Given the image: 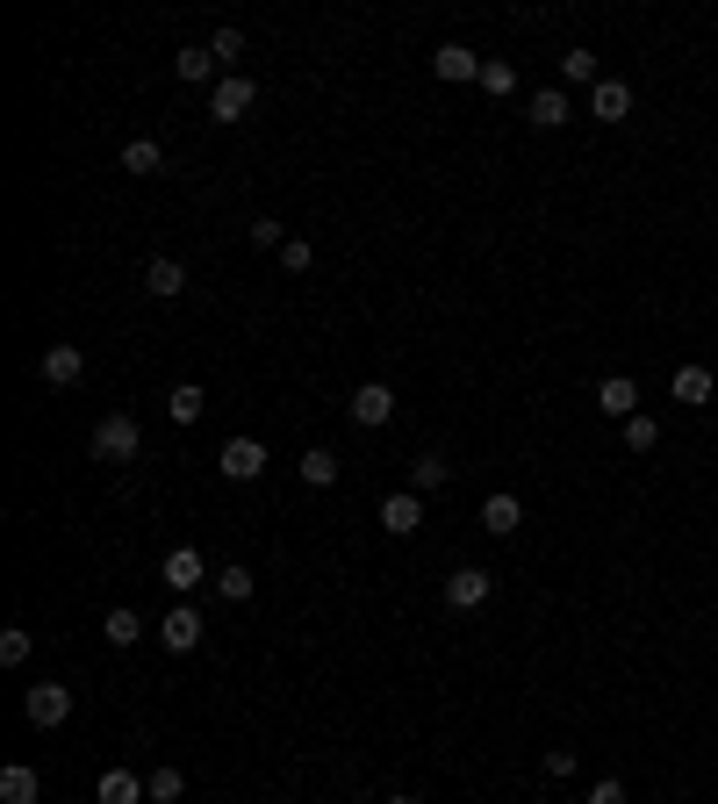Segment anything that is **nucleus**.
<instances>
[{"label":"nucleus","mask_w":718,"mask_h":804,"mask_svg":"<svg viewBox=\"0 0 718 804\" xmlns=\"http://www.w3.org/2000/svg\"><path fill=\"white\" fill-rule=\"evenodd\" d=\"M144 791H151V804H180L188 776H180V769H151V776H144Z\"/></svg>","instance_id":"nucleus-28"},{"label":"nucleus","mask_w":718,"mask_h":804,"mask_svg":"<svg viewBox=\"0 0 718 804\" xmlns=\"http://www.w3.org/2000/svg\"><path fill=\"white\" fill-rule=\"evenodd\" d=\"M517 525H525V503H517V496H510V489H496V496H488V503H482V532H496V539H510V532H517Z\"/></svg>","instance_id":"nucleus-14"},{"label":"nucleus","mask_w":718,"mask_h":804,"mask_svg":"<svg viewBox=\"0 0 718 804\" xmlns=\"http://www.w3.org/2000/svg\"><path fill=\"white\" fill-rule=\"evenodd\" d=\"M37 797H43V776H37V769H22V762L0 769V804H37Z\"/></svg>","instance_id":"nucleus-19"},{"label":"nucleus","mask_w":718,"mask_h":804,"mask_svg":"<svg viewBox=\"0 0 718 804\" xmlns=\"http://www.w3.org/2000/svg\"><path fill=\"white\" fill-rule=\"evenodd\" d=\"M144 287H151V295H159V302H173V295H188V266H180V259H173V252H159V259H151V266H144Z\"/></svg>","instance_id":"nucleus-15"},{"label":"nucleus","mask_w":718,"mask_h":804,"mask_svg":"<svg viewBox=\"0 0 718 804\" xmlns=\"http://www.w3.org/2000/svg\"><path fill=\"white\" fill-rule=\"evenodd\" d=\"M539 769H546V776H560V783H568L583 762H575V747H546V754H539Z\"/></svg>","instance_id":"nucleus-34"},{"label":"nucleus","mask_w":718,"mask_h":804,"mask_svg":"<svg viewBox=\"0 0 718 804\" xmlns=\"http://www.w3.org/2000/svg\"><path fill=\"white\" fill-rule=\"evenodd\" d=\"M711 388H718V381H711V367H676V403H690V409H697V403H711Z\"/></svg>","instance_id":"nucleus-25"},{"label":"nucleus","mask_w":718,"mask_h":804,"mask_svg":"<svg viewBox=\"0 0 718 804\" xmlns=\"http://www.w3.org/2000/svg\"><path fill=\"white\" fill-rule=\"evenodd\" d=\"M589 115H597V123H625V115H633V86L625 80H597L589 86Z\"/></svg>","instance_id":"nucleus-12"},{"label":"nucleus","mask_w":718,"mask_h":804,"mask_svg":"<svg viewBox=\"0 0 718 804\" xmlns=\"http://www.w3.org/2000/svg\"><path fill=\"white\" fill-rule=\"evenodd\" d=\"M122 173H136V180L165 173V144L159 136H130V144H122Z\"/></svg>","instance_id":"nucleus-16"},{"label":"nucleus","mask_w":718,"mask_h":804,"mask_svg":"<svg viewBox=\"0 0 718 804\" xmlns=\"http://www.w3.org/2000/svg\"><path fill=\"white\" fill-rule=\"evenodd\" d=\"M252 101H259V86L244 80V72H223L216 94H209V115H216V123H244V115H252Z\"/></svg>","instance_id":"nucleus-3"},{"label":"nucleus","mask_w":718,"mask_h":804,"mask_svg":"<svg viewBox=\"0 0 718 804\" xmlns=\"http://www.w3.org/2000/svg\"><path fill=\"white\" fill-rule=\"evenodd\" d=\"M237 51H244V29H216V37H209V58H216V65H231Z\"/></svg>","instance_id":"nucleus-32"},{"label":"nucleus","mask_w":718,"mask_h":804,"mask_svg":"<svg viewBox=\"0 0 718 804\" xmlns=\"http://www.w3.org/2000/svg\"><path fill=\"white\" fill-rule=\"evenodd\" d=\"M159 640H165V654H194V647H202V611H194V603L165 611L159 618Z\"/></svg>","instance_id":"nucleus-8"},{"label":"nucleus","mask_w":718,"mask_h":804,"mask_svg":"<svg viewBox=\"0 0 718 804\" xmlns=\"http://www.w3.org/2000/svg\"><path fill=\"white\" fill-rule=\"evenodd\" d=\"M446 481H453V460H446V452H417V460H409V489H417V496H438Z\"/></svg>","instance_id":"nucleus-17"},{"label":"nucleus","mask_w":718,"mask_h":804,"mask_svg":"<svg viewBox=\"0 0 718 804\" xmlns=\"http://www.w3.org/2000/svg\"><path fill=\"white\" fill-rule=\"evenodd\" d=\"M87 446H94V460H136V452H144V431H136V417L109 409V417L94 424V438H87Z\"/></svg>","instance_id":"nucleus-1"},{"label":"nucleus","mask_w":718,"mask_h":804,"mask_svg":"<svg viewBox=\"0 0 718 804\" xmlns=\"http://www.w3.org/2000/svg\"><path fill=\"white\" fill-rule=\"evenodd\" d=\"M22 711H29V725H43V733H51V725L72 719V690H65V682H37V690L22 696Z\"/></svg>","instance_id":"nucleus-4"},{"label":"nucleus","mask_w":718,"mask_h":804,"mask_svg":"<svg viewBox=\"0 0 718 804\" xmlns=\"http://www.w3.org/2000/svg\"><path fill=\"white\" fill-rule=\"evenodd\" d=\"M432 72L461 86V80H482V58L467 51V43H438V51H432Z\"/></svg>","instance_id":"nucleus-13"},{"label":"nucleus","mask_w":718,"mask_h":804,"mask_svg":"<svg viewBox=\"0 0 718 804\" xmlns=\"http://www.w3.org/2000/svg\"><path fill=\"white\" fill-rule=\"evenodd\" d=\"M173 72H180V80H194V86H202V80H223V65L209 58V43H188V51H173Z\"/></svg>","instance_id":"nucleus-22"},{"label":"nucleus","mask_w":718,"mask_h":804,"mask_svg":"<svg viewBox=\"0 0 718 804\" xmlns=\"http://www.w3.org/2000/svg\"><path fill=\"white\" fill-rule=\"evenodd\" d=\"M345 409H353V424H360V431H381V424L395 417V388H388V381H360Z\"/></svg>","instance_id":"nucleus-5"},{"label":"nucleus","mask_w":718,"mask_h":804,"mask_svg":"<svg viewBox=\"0 0 718 804\" xmlns=\"http://www.w3.org/2000/svg\"><path fill=\"white\" fill-rule=\"evenodd\" d=\"M101 640H109V647H136V640H144V618H136L130 603H115V611L101 618Z\"/></svg>","instance_id":"nucleus-23"},{"label":"nucleus","mask_w":718,"mask_h":804,"mask_svg":"<svg viewBox=\"0 0 718 804\" xmlns=\"http://www.w3.org/2000/svg\"><path fill=\"white\" fill-rule=\"evenodd\" d=\"M560 80H575V86H597L604 80V65H597V51H583V43H575L568 58H560Z\"/></svg>","instance_id":"nucleus-27"},{"label":"nucleus","mask_w":718,"mask_h":804,"mask_svg":"<svg viewBox=\"0 0 718 804\" xmlns=\"http://www.w3.org/2000/svg\"><path fill=\"white\" fill-rule=\"evenodd\" d=\"M101 804H151V791H144V776H130V769H101V791H94Z\"/></svg>","instance_id":"nucleus-18"},{"label":"nucleus","mask_w":718,"mask_h":804,"mask_svg":"<svg viewBox=\"0 0 718 804\" xmlns=\"http://www.w3.org/2000/svg\"><path fill=\"white\" fill-rule=\"evenodd\" d=\"M388 804H417V797H388Z\"/></svg>","instance_id":"nucleus-37"},{"label":"nucleus","mask_w":718,"mask_h":804,"mask_svg":"<svg viewBox=\"0 0 718 804\" xmlns=\"http://www.w3.org/2000/svg\"><path fill=\"white\" fill-rule=\"evenodd\" d=\"M244 237H252L259 252H281V245H287V231H281V223H273V216H259V223H252V231H244Z\"/></svg>","instance_id":"nucleus-33"},{"label":"nucleus","mask_w":718,"mask_h":804,"mask_svg":"<svg viewBox=\"0 0 718 804\" xmlns=\"http://www.w3.org/2000/svg\"><path fill=\"white\" fill-rule=\"evenodd\" d=\"M597 409H604L610 424L639 417V381H633V374H610V381H597Z\"/></svg>","instance_id":"nucleus-10"},{"label":"nucleus","mask_w":718,"mask_h":804,"mask_svg":"<svg viewBox=\"0 0 718 804\" xmlns=\"http://www.w3.org/2000/svg\"><path fill=\"white\" fill-rule=\"evenodd\" d=\"M475 86H488L496 101H510L517 94V65H510V58H482V80Z\"/></svg>","instance_id":"nucleus-26"},{"label":"nucleus","mask_w":718,"mask_h":804,"mask_svg":"<svg viewBox=\"0 0 718 804\" xmlns=\"http://www.w3.org/2000/svg\"><path fill=\"white\" fill-rule=\"evenodd\" d=\"M87 374V353L80 345H43V388H72Z\"/></svg>","instance_id":"nucleus-11"},{"label":"nucleus","mask_w":718,"mask_h":804,"mask_svg":"<svg viewBox=\"0 0 718 804\" xmlns=\"http://www.w3.org/2000/svg\"><path fill=\"white\" fill-rule=\"evenodd\" d=\"M29 647H37V640H29L22 625H8V632H0V669H22V661H29Z\"/></svg>","instance_id":"nucleus-30"},{"label":"nucleus","mask_w":718,"mask_h":804,"mask_svg":"<svg viewBox=\"0 0 718 804\" xmlns=\"http://www.w3.org/2000/svg\"><path fill=\"white\" fill-rule=\"evenodd\" d=\"M266 460H273V452H266V446H259V438H231V446H223V452H216V467H223V481H259V475H266Z\"/></svg>","instance_id":"nucleus-6"},{"label":"nucleus","mask_w":718,"mask_h":804,"mask_svg":"<svg viewBox=\"0 0 718 804\" xmlns=\"http://www.w3.org/2000/svg\"><path fill=\"white\" fill-rule=\"evenodd\" d=\"M625 446H633V452H654V446H661V424H654V417H625Z\"/></svg>","instance_id":"nucleus-31"},{"label":"nucleus","mask_w":718,"mask_h":804,"mask_svg":"<svg viewBox=\"0 0 718 804\" xmlns=\"http://www.w3.org/2000/svg\"><path fill=\"white\" fill-rule=\"evenodd\" d=\"M589 804H625V783H618V776L597 783V791H589Z\"/></svg>","instance_id":"nucleus-36"},{"label":"nucleus","mask_w":718,"mask_h":804,"mask_svg":"<svg viewBox=\"0 0 718 804\" xmlns=\"http://www.w3.org/2000/svg\"><path fill=\"white\" fill-rule=\"evenodd\" d=\"M310 259H316V252L302 245V237H287V245H281V266H287V273H310Z\"/></svg>","instance_id":"nucleus-35"},{"label":"nucleus","mask_w":718,"mask_h":804,"mask_svg":"<svg viewBox=\"0 0 718 804\" xmlns=\"http://www.w3.org/2000/svg\"><path fill=\"white\" fill-rule=\"evenodd\" d=\"M568 115H575L568 86H539V94H532V123H539V130H560Z\"/></svg>","instance_id":"nucleus-20"},{"label":"nucleus","mask_w":718,"mask_h":804,"mask_svg":"<svg viewBox=\"0 0 718 804\" xmlns=\"http://www.w3.org/2000/svg\"><path fill=\"white\" fill-rule=\"evenodd\" d=\"M302 481H310V489H331V481H338V452L310 446V452H302Z\"/></svg>","instance_id":"nucleus-24"},{"label":"nucleus","mask_w":718,"mask_h":804,"mask_svg":"<svg viewBox=\"0 0 718 804\" xmlns=\"http://www.w3.org/2000/svg\"><path fill=\"white\" fill-rule=\"evenodd\" d=\"M488 589H496V582H488V568H453L446 574V603H453V611H482Z\"/></svg>","instance_id":"nucleus-9"},{"label":"nucleus","mask_w":718,"mask_h":804,"mask_svg":"<svg viewBox=\"0 0 718 804\" xmlns=\"http://www.w3.org/2000/svg\"><path fill=\"white\" fill-rule=\"evenodd\" d=\"M202 409H209V388L202 381H180L173 396H165V417H173V424H202Z\"/></svg>","instance_id":"nucleus-21"},{"label":"nucleus","mask_w":718,"mask_h":804,"mask_svg":"<svg viewBox=\"0 0 718 804\" xmlns=\"http://www.w3.org/2000/svg\"><path fill=\"white\" fill-rule=\"evenodd\" d=\"M159 582H165V589H173V597H194V589H202V582H209V560H202V553H194V546H173V553H165V560H159Z\"/></svg>","instance_id":"nucleus-2"},{"label":"nucleus","mask_w":718,"mask_h":804,"mask_svg":"<svg viewBox=\"0 0 718 804\" xmlns=\"http://www.w3.org/2000/svg\"><path fill=\"white\" fill-rule=\"evenodd\" d=\"M252 568H216V597H231V603H244V597H252Z\"/></svg>","instance_id":"nucleus-29"},{"label":"nucleus","mask_w":718,"mask_h":804,"mask_svg":"<svg viewBox=\"0 0 718 804\" xmlns=\"http://www.w3.org/2000/svg\"><path fill=\"white\" fill-rule=\"evenodd\" d=\"M417 525H424V496H417V489L381 496V532H388V539H409Z\"/></svg>","instance_id":"nucleus-7"}]
</instances>
